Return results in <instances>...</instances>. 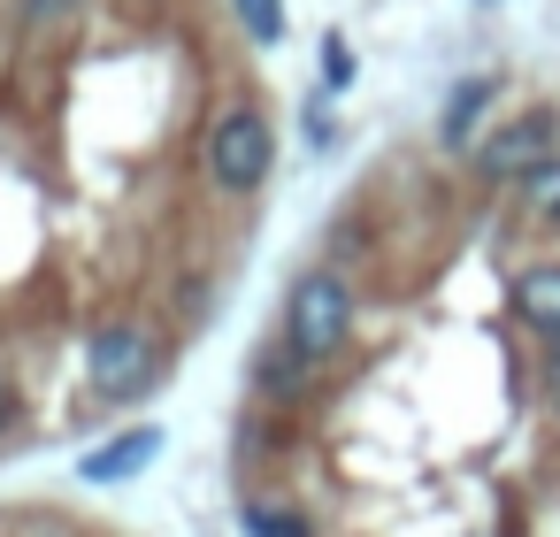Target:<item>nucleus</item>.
Returning a JSON list of instances; mask_svg holds the SVG:
<instances>
[{"instance_id": "obj_3", "label": "nucleus", "mask_w": 560, "mask_h": 537, "mask_svg": "<svg viewBox=\"0 0 560 537\" xmlns=\"http://www.w3.org/2000/svg\"><path fill=\"white\" fill-rule=\"evenodd\" d=\"M32 537H70V529H62V522H55V529H32Z\"/></svg>"}, {"instance_id": "obj_1", "label": "nucleus", "mask_w": 560, "mask_h": 537, "mask_svg": "<svg viewBox=\"0 0 560 537\" xmlns=\"http://www.w3.org/2000/svg\"><path fill=\"white\" fill-rule=\"evenodd\" d=\"M147 460H162V430H154V422H131V430L101 437V445L78 460V476H85V483H124V476H139Z\"/></svg>"}, {"instance_id": "obj_2", "label": "nucleus", "mask_w": 560, "mask_h": 537, "mask_svg": "<svg viewBox=\"0 0 560 537\" xmlns=\"http://www.w3.org/2000/svg\"><path fill=\"white\" fill-rule=\"evenodd\" d=\"M246 537H315L300 506H277V499H246Z\"/></svg>"}]
</instances>
